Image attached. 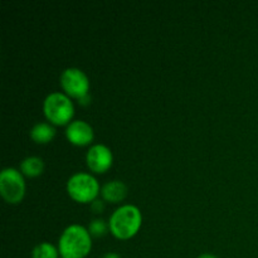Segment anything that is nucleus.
Here are the masks:
<instances>
[{
	"label": "nucleus",
	"instance_id": "8",
	"mask_svg": "<svg viewBox=\"0 0 258 258\" xmlns=\"http://www.w3.org/2000/svg\"><path fill=\"white\" fill-rule=\"evenodd\" d=\"M67 139L78 146L88 145L93 140V130L85 121H73L66 131Z\"/></svg>",
	"mask_w": 258,
	"mask_h": 258
},
{
	"label": "nucleus",
	"instance_id": "15",
	"mask_svg": "<svg viewBox=\"0 0 258 258\" xmlns=\"http://www.w3.org/2000/svg\"><path fill=\"white\" fill-rule=\"evenodd\" d=\"M103 258H121V257L116 253H107L103 256Z\"/></svg>",
	"mask_w": 258,
	"mask_h": 258
},
{
	"label": "nucleus",
	"instance_id": "7",
	"mask_svg": "<svg viewBox=\"0 0 258 258\" xmlns=\"http://www.w3.org/2000/svg\"><path fill=\"white\" fill-rule=\"evenodd\" d=\"M88 168L95 173H105L112 165V153L105 145H95L88 150L87 156Z\"/></svg>",
	"mask_w": 258,
	"mask_h": 258
},
{
	"label": "nucleus",
	"instance_id": "11",
	"mask_svg": "<svg viewBox=\"0 0 258 258\" xmlns=\"http://www.w3.org/2000/svg\"><path fill=\"white\" fill-rule=\"evenodd\" d=\"M44 164H43L42 159L35 158V156H30L27 158L25 160L22 161L20 164V170L23 174L27 176H38L42 174Z\"/></svg>",
	"mask_w": 258,
	"mask_h": 258
},
{
	"label": "nucleus",
	"instance_id": "17",
	"mask_svg": "<svg viewBox=\"0 0 258 258\" xmlns=\"http://www.w3.org/2000/svg\"><path fill=\"white\" fill-rule=\"evenodd\" d=\"M60 258H64V257H60Z\"/></svg>",
	"mask_w": 258,
	"mask_h": 258
},
{
	"label": "nucleus",
	"instance_id": "6",
	"mask_svg": "<svg viewBox=\"0 0 258 258\" xmlns=\"http://www.w3.org/2000/svg\"><path fill=\"white\" fill-rule=\"evenodd\" d=\"M60 85L68 95L78 100L88 95V78L78 68H67L60 76Z\"/></svg>",
	"mask_w": 258,
	"mask_h": 258
},
{
	"label": "nucleus",
	"instance_id": "2",
	"mask_svg": "<svg viewBox=\"0 0 258 258\" xmlns=\"http://www.w3.org/2000/svg\"><path fill=\"white\" fill-rule=\"evenodd\" d=\"M143 222L141 212L135 206H123L116 209L110 218V228L115 237L128 239L139 232Z\"/></svg>",
	"mask_w": 258,
	"mask_h": 258
},
{
	"label": "nucleus",
	"instance_id": "5",
	"mask_svg": "<svg viewBox=\"0 0 258 258\" xmlns=\"http://www.w3.org/2000/svg\"><path fill=\"white\" fill-rule=\"evenodd\" d=\"M0 194L8 203L17 204L22 202L25 194V183L23 175L13 168L4 169L0 174Z\"/></svg>",
	"mask_w": 258,
	"mask_h": 258
},
{
	"label": "nucleus",
	"instance_id": "12",
	"mask_svg": "<svg viewBox=\"0 0 258 258\" xmlns=\"http://www.w3.org/2000/svg\"><path fill=\"white\" fill-rule=\"evenodd\" d=\"M33 258H58V251L50 243H40L33 249Z\"/></svg>",
	"mask_w": 258,
	"mask_h": 258
},
{
	"label": "nucleus",
	"instance_id": "3",
	"mask_svg": "<svg viewBox=\"0 0 258 258\" xmlns=\"http://www.w3.org/2000/svg\"><path fill=\"white\" fill-rule=\"evenodd\" d=\"M45 117L55 125H66L71 121L75 113L73 103L63 93H50L44 100Z\"/></svg>",
	"mask_w": 258,
	"mask_h": 258
},
{
	"label": "nucleus",
	"instance_id": "16",
	"mask_svg": "<svg viewBox=\"0 0 258 258\" xmlns=\"http://www.w3.org/2000/svg\"><path fill=\"white\" fill-rule=\"evenodd\" d=\"M198 258H217L216 256H213V254H208V253H204V254H201Z\"/></svg>",
	"mask_w": 258,
	"mask_h": 258
},
{
	"label": "nucleus",
	"instance_id": "9",
	"mask_svg": "<svg viewBox=\"0 0 258 258\" xmlns=\"http://www.w3.org/2000/svg\"><path fill=\"white\" fill-rule=\"evenodd\" d=\"M127 194V188L122 181L113 180L110 183L105 184L102 188V197L105 201L112 202V203H118L122 201Z\"/></svg>",
	"mask_w": 258,
	"mask_h": 258
},
{
	"label": "nucleus",
	"instance_id": "4",
	"mask_svg": "<svg viewBox=\"0 0 258 258\" xmlns=\"http://www.w3.org/2000/svg\"><path fill=\"white\" fill-rule=\"evenodd\" d=\"M100 185L97 180L90 174L78 173L71 176L67 183V191L71 198L80 203H90L97 197Z\"/></svg>",
	"mask_w": 258,
	"mask_h": 258
},
{
	"label": "nucleus",
	"instance_id": "1",
	"mask_svg": "<svg viewBox=\"0 0 258 258\" xmlns=\"http://www.w3.org/2000/svg\"><path fill=\"white\" fill-rule=\"evenodd\" d=\"M92 247L90 232L78 224L66 228L59 239L60 256L64 258H83Z\"/></svg>",
	"mask_w": 258,
	"mask_h": 258
},
{
	"label": "nucleus",
	"instance_id": "13",
	"mask_svg": "<svg viewBox=\"0 0 258 258\" xmlns=\"http://www.w3.org/2000/svg\"><path fill=\"white\" fill-rule=\"evenodd\" d=\"M90 233L93 234V236L98 237L102 236V234L106 233V224L103 221H100V219H96L92 223L90 224Z\"/></svg>",
	"mask_w": 258,
	"mask_h": 258
},
{
	"label": "nucleus",
	"instance_id": "14",
	"mask_svg": "<svg viewBox=\"0 0 258 258\" xmlns=\"http://www.w3.org/2000/svg\"><path fill=\"white\" fill-rule=\"evenodd\" d=\"M92 208H93V211L96 212V213H100V212L103 209L102 202H101V201H95L92 203Z\"/></svg>",
	"mask_w": 258,
	"mask_h": 258
},
{
	"label": "nucleus",
	"instance_id": "10",
	"mask_svg": "<svg viewBox=\"0 0 258 258\" xmlns=\"http://www.w3.org/2000/svg\"><path fill=\"white\" fill-rule=\"evenodd\" d=\"M55 130L54 127H52L50 125L44 122L37 123L34 127L30 131V136H32L33 140L38 144H47L54 138Z\"/></svg>",
	"mask_w": 258,
	"mask_h": 258
}]
</instances>
